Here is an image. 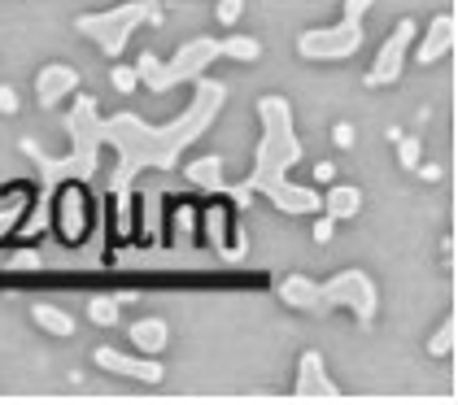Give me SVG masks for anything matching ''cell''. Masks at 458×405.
Returning <instances> with one entry per match:
<instances>
[{
  "mask_svg": "<svg viewBox=\"0 0 458 405\" xmlns=\"http://www.w3.org/2000/svg\"><path fill=\"white\" fill-rule=\"evenodd\" d=\"M218 57H232V62H253L262 57V44L249 39V35H232V39H210V35H197V39H183L175 48L171 62H157L153 53H140L136 62V74L148 92H171L179 83H192L197 74H206L210 62Z\"/></svg>",
  "mask_w": 458,
  "mask_h": 405,
  "instance_id": "5b68a950",
  "label": "cell"
},
{
  "mask_svg": "<svg viewBox=\"0 0 458 405\" xmlns=\"http://www.w3.org/2000/svg\"><path fill=\"white\" fill-rule=\"evenodd\" d=\"M92 201H88V183H62L53 192V214H57V232L66 244H79L88 236V223H92Z\"/></svg>",
  "mask_w": 458,
  "mask_h": 405,
  "instance_id": "ba28073f",
  "label": "cell"
},
{
  "mask_svg": "<svg viewBox=\"0 0 458 405\" xmlns=\"http://www.w3.org/2000/svg\"><path fill=\"white\" fill-rule=\"evenodd\" d=\"M397 157L406 170H415L420 166V139H397Z\"/></svg>",
  "mask_w": 458,
  "mask_h": 405,
  "instance_id": "d4e9b609",
  "label": "cell"
},
{
  "mask_svg": "<svg viewBox=\"0 0 458 405\" xmlns=\"http://www.w3.org/2000/svg\"><path fill=\"white\" fill-rule=\"evenodd\" d=\"M332 139H336L341 148H350V144H353V127H350V122H336V127H332Z\"/></svg>",
  "mask_w": 458,
  "mask_h": 405,
  "instance_id": "f1b7e54d",
  "label": "cell"
},
{
  "mask_svg": "<svg viewBox=\"0 0 458 405\" xmlns=\"http://www.w3.org/2000/svg\"><path fill=\"white\" fill-rule=\"evenodd\" d=\"M197 92H192V105L179 114L175 122L166 127H153L136 118L131 109L114 114V118H101V144H109L118 153V166L109 174V192H114V232L118 236H131L136 232V218H131V192H136V179L140 170H162L171 174L183 157L188 144H197L201 135L214 127L218 109L227 101V88L210 79V74H197L192 79Z\"/></svg>",
  "mask_w": 458,
  "mask_h": 405,
  "instance_id": "6da1fadb",
  "label": "cell"
},
{
  "mask_svg": "<svg viewBox=\"0 0 458 405\" xmlns=\"http://www.w3.org/2000/svg\"><path fill=\"white\" fill-rule=\"evenodd\" d=\"M136 83H140L136 66H114V88L118 92H136Z\"/></svg>",
  "mask_w": 458,
  "mask_h": 405,
  "instance_id": "cb8c5ba5",
  "label": "cell"
},
{
  "mask_svg": "<svg viewBox=\"0 0 458 405\" xmlns=\"http://www.w3.org/2000/svg\"><path fill=\"white\" fill-rule=\"evenodd\" d=\"M201 232H206V240H210L218 253H227V257L245 253V236H232V209H227V205H210V209L201 214Z\"/></svg>",
  "mask_w": 458,
  "mask_h": 405,
  "instance_id": "5bb4252c",
  "label": "cell"
},
{
  "mask_svg": "<svg viewBox=\"0 0 458 405\" xmlns=\"http://www.w3.org/2000/svg\"><path fill=\"white\" fill-rule=\"evenodd\" d=\"M0 114H18V92L9 83H0Z\"/></svg>",
  "mask_w": 458,
  "mask_h": 405,
  "instance_id": "83f0119b",
  "label": "cell"
},
{
  "mask_svg": "<svg viewBox=\"0 0 458 405\" xmlns=\"http://www.w3.org/2000/svg\"><path fill=\"white\" fill-rule=\"evenodd\" d=\"M31 266H39V253H31V249H22V253L9 257V270H31Z\"/></svg>",
  "mask_w": 458,
  "mask_h": 405,
  "instance_id": "4316f807",
  "label": "cell"
},
{
  "mask_svg": "<svg viewBox=\"0 0 458 405\" xmlns=\"http://www.w3.org/2000/svg\"><path fill=\"white\" fill-rule=\"evenodd\" d=\"M454 344H458V318L450 314V318H441L437 336L428 340V353H432V358H450V353H454Z\"/></svg>",
  "mask_w": 458,
  "mask_h": 405,
  "instance_id": "44dd1931",
  "label": "cell"
},
{
  "mask_svg": "<svg viewBox=\"0 0 458 405\" xmlns=\"http://www.w3.org/2000/svg\"><path fill=\"white\" fill-rule=\"evenodd\" d=\"M31 318H36V327H44L48 336H74V318L66 314V309H57V305H31Z\"/></svg>",
  "mask_w": 458,
  "mask_h": 405,
  "instance_id": "ac0fdd59",
  "label": "cell"
},
{
  "mask_svg": "<svg viewBox=\"0 0 458 405\" xmlns=\"http://www.w3.org/2000/svg\"><path fill=\"white\" fill-rule=\"evenodd\" d=\"M293 397H297V401H341V388L327 379V371H323V353H318V349H306V353H301Z\"/></svg>",
  "mask_w": 458,
  "mask_h": 405,
  "instance_id": "8fae6325",
  "label": "cell"
},
{
  "mask_svg": "<svg viewBox=\"0 0 458 405\" xmlns=\"http://www.w3.org/2000/svg\"><path fill=\"white\" fill-rule=\"evenodd\" d=\"M144 18H153V0H127V4H118V9H106V13H79L74 18V31L83 35V39H92L106 57H123V48H127V39L131 31L140 27Z\"/></svg>",
  "mask_w": 458,
  "mask_h": 405,
  "instance_id": "52a82bcc",
  "label": "cell"
},
{
  "mask_svg": "<svg viewBox=\"0 0 458 405\" xmlns=\"http://www.w3.org/2000/svg\"><path fill=\"white\" fill-rule=\"evenodd\" d=\"M284 305L293 309H306V314H332V309H353V318L367 327L376 318V305H380V288L367 270H341L332 279H306V274H284L276 283Z\"/></svg>",
  "mask_w": 458,
  "mask_h": 405,
  "instance_id": "277c9868",
  "label": "cell"
},
{
  "mask_svg": "<svg viewBox=\"0 0 458 405\" xmlns=\"http://www.w3.org/2000/svg\"><path fill=\"white\" fill-rule=\"evenodd\" d=\"M66 131H71V157H66V162L48 157L36 139H22V144H18L22 157H31L39 166V197L31 201V209H27L31 218L22 223V236L44 232V223H48V214H53V192H57L62 183H88V179H97V166H101V114H97V101H92V97H79V101H74L71 118H66Z\"/></svg>",
  "mask_w": 458,
  "mask_h": 405,
  "instance_id": "3957f363",
  "label": "cell"
},
{
  "mask_svg": "<svg viewBox=\"0 0 458 405\" xmlns=\"http://www.w3.org/2000/svg\"><path fill=\"white\" fill-rule=\"evenodd\" d=\"M183 179L192 183V188H210V192H218L223 188V157H197V162H188L183 166Z\"/></svg>",
  "mask_w": 458,
  "mask_h": 405,
  "instance_id": "e0dca14e",
  "label": "cell"
},
{
  "mask_svg": "<svg viewBox=\"0 0 458 405\" xmlns=\"http://www.w3.org/2000/svg\"><path fill=\"white\" fill-rule=\"evenodd\" d=\"M315 236H318V240H327V236H332V218H323V223H318V227H315Z\"/></svg>",
  "mask_w": 458,
  "mask_h": 405,
  "instance_id": "f546056e",
  "label": "cell"
},
{
  "mask_svg": "<svg viewBox=\"0 0 458 405\" xmlns=\"http://www.w3.org/2000/svg\"><path fill=\"white\" fill-rule=\"evenodd\" d=\"M74 88H79V70H74V66H66V62L44 66L36 74V101H39V109H57V105L66 101Z\"/></svg>",
  "mask_w": 458,
  "mask_h": 405,
  "instance_id": "4fadbf2b",
  "label": "cell"
},
{
  "mask_svg": "<svg viewBox=\"0 0 458 405\" xmlns=\"http://www.w3.org/2000/svg\"><path fill=\"white\" fill-rule=\"evenodd\" d=\"M376 0H345V13L336 27H323V31H301L297 35V53L306 62H345L358 53L362 44V18Z\"/></svg>",
  "mask_w": 458,
  "mask_h": 405,
  "instance_id": "8992f818",
  "label": "cell"
},
{
  "mask_svg": "<svg viewBox=\"0 0 458 405\" xmlns=\"http://www.w3.org/2000/svg\"><path fill=\"white\" fill-rule=\"evenodd\" d=\"M411 39H415V22L402 18V22L393 27V35L385 39V48L376 53V66H371V74H367V88H388V83L402 79L406 53H411Z\"/></svg>",
  "mask_w": 458,
  "mask_h": 405,
  "instance_id": "9c48e42d",
  "label": "cell"
},
{
  "mask_svg": "<svg viewBox=\"0 0 458 405\" xmlns=\"http://www.w3.org/2000/svg\"><path fill=\"white\" fill-rule=\"evenodd\" d=\"M454 39H458L454 13H437V18L428 22V35L420 39V48H415V62H420V66H437L441 57L454 53Z\"/></svg>",
  "mask_w": 458,
  "mask_h": 405,
  "instance_id": "7c38bea8",
  "label": "cell"
},
{
  "mask_svg": "<svg viewBox=\"0 0 458 405\" xmlns=\"http://www.w3.org/2000/svg\"><path fill=\"white\" fill-rule=\"evenodd\" d=\"M140 201H144V240L157 244L162 240V188H144Z\"/></svg>",
  "mask_w": 458,
  "mask_h": 405,
  "instance_id": "d6986e66",
  "label": "cell"
},
{
  "mask_svg": "<svg viewBox=\"0 0 458 405\" xmlns=\"http://www.w3.org/2000/svg\"><path fill=\"white\" fill-rule=\"evenodd\" d=\"M175 249H192V227H197V209L192 205H175Z\"/></svg>",
  "mask_w": 458,
  "mask_h": 405,
  "instance_id": "7402d4cb",
  "label": "cell"
},
{
  "mask_svg": "<svg viewBox=\"0 0 458 405\" xmlns=\"http://www.w3.org/2000/svg\"><path fill=\"white\" fill-rule=\"evenodd\" d=\"M241 9H245V0H218V22L232 27V22L241 18Z\"/></svg>",
  "mask_w": 458,
  "mask_h": 405,
  "instance_id": "484cf974",
  "label": "cell"
},
{
  "mask_svg": "<svg viewBox=\"0 0 458 405\" xmlns=\"http://www.w3.org/2000/svg\"><path fill=\"white\" fill-rule=\"evenodd\" d=\"M92 362H97L101 371L123 375V379H136V384H148V388H157V384L166 379V367H162L157 358H148V353L131 358V353H118V349L101 344V349H92Z\"/></svg>",
  "mask_w": 458,
  "mask_h": 405,
  "instance_id": "30bf717a",
  "label": "cell"
},
{
  "mask_svg": "<svg viewBox=\"0 0 458 405\" xmlns=\"http://www.w3.org/2000/svg\"><path fill=\"white\" fill-rule=\"evenodd\" d=\"M131 344L140 349V353H162L166 344H171V327H166V318H136L131 323Z\"/></svg>",
  "mask_w": 458,
  "mask_h": 405,
  "instance_id": "9a60e30c",
  "label": "cell"
},
{
  "mask_svg": "<svg viewBox=\"0 0 458 405\" xmlns=\"http://www.w3.org/2000/svg\"><path fill=\"white\" fill-rule=\"evenodd\" d=\"M31 201H36V197H31L27 188H9V192H4V205H0V236L13 227V218H18V214H27V209H31Z\"/></svg>",
  "mask_w": 458,
  "mask_h": 405,
  "instance_id": "ffe728a7",
  "label": "cell"
},
{
  "mask_svg": "<svg viewBox=\"0 0 458 405\" xmlns=\"http://www.w3.org/2000/svg\"><path fill=\"white\" fill-rule=\"evenodd\" d=\"M88 318H92L97 327H114V323H118V301H109V297H92V301H88Z\"/></svg>",
  "mask_w": 458,
  "mask_h": 405,
  "instance_id": "603a6c76",
  "label": "cell"
},
{
  "mask_svg": "<svg viewBox=\"0 0 458 405\" xmlns=\"http://www.w3.org/2000/svg\"><path fill=\"white\" fill-rule=\"evenodd\" d=\"M258 118H262V139H258V153H253V170L241 188H232V201L249 205L253 192H262L267 201L276 205L280 214H318L323 197L306 183H293L288 170L301 162V139L293 127V105L284 97H258Z\"/></svg>",
  "mask_w": 458,
  "mask_h": 405,
  "instance_id": "7a4b0ae2",
  "label": "cell"
},
{
  "mask_svg": "<svg viewBox=\"0 0 458 405\" xmlns=\"http://www.w3.org/2000/svg\"><path fill=\"white\" fill-rule=\"evenodd\" d=\"M358 205H362V192H358L353 183H336V188L323 197V209H327L332 223H350L353 214H358Z\"/></svg>",
  "mask_w": 458,
  "mask_h": 405,
  "instance_id": "2e32d148",
  "label": "cell"
}]
</instances>
